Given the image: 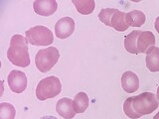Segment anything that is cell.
<instances>
[{"mask_svg": "<svg viewBox=\"0 0 159 119\" xmlns=\"http://www.w3.org/2000/svg\"><path fill=\"white\" fill-rule=\"evenodd\" d=\"M7 58L14 66L27 68L30 64L27 39L24 38L22 35H13L10 40Z\"/></svg>", "mask_w": 159, "mask_h": 119, "instance_id": "cell-1", "label": "cell"}, {"mask_svg": "<svg viewBox=\"0 0 159 119\" xmlns=\"http://www.w3.org/2000/svg\"><path fill=\"white\" fill-rule=\"evenodd\" d=\"M159 100L156 94L152 92H142L131 97V106L137 115L143 116L151 114L158 108Z\"/></svg>", "mask_w": 159, "mask_h": 119, "instance_id": "cell-2", "label": "cell"}, {"mask_svg": "<svg viewBox=\"0 0 159 119\" xmlns=\"http://www.w3.org/2000/svg\"><path fill=\"white\" fill-rule=\"evenodd\" d=\"M62 90V83L57 77H48L40 81L36 87V97L39 100H46L60 94Z\"/></svg>", "mask_w": 159, "mask_h": 119, "instance_id": "cell-3", "label": "cell"}, {"mask_svg": "<svg viewBox=\"0 0 159 119\" xmlns=\"http://www.w3.org/2000/svg\"><path fill=\"white\" fill-rule=\"evenodd\" d=\"M59 58L60 53L56 47H49L40 50L36 54V57H35L36 68L41 73L50 72L55 64H57Z\"/></svg>", "mask_w": 159, "mask_h": 119, "instance_id": "cell-4", "label": "cell"}, {"mask_svg": "<svg viewBox=\"0 0 159 119\" xmlns=\"http://www.w3.org/2000/svg\"><path fill=\"white\" fill-rule=\"evenodd\" d=\"M26 39L34 46H49L54 42V35L50 29L40 25L27 30Z\"/></svg>", "mask_w": 159, "mask_h": 119, "instance_id": "cell-5", "label": "cell"}, {"mask_svg": "<svg viewBox=\"0 0 159 119\" xmlns=\"http://www.w3.org/2000/svg\"><path fill=\"white\" fill-rule=\"evenodd\" d=\"M7 82L13 92L22 93L27 87V77L23 72L13 69L8 74Z\"/></svg>", "mask_w": 159, "mask_h": 119, "instance_id": "cell-6", "label": "cell"}, {"mask_svg": "<svg viewBox=\"0 0 159 119\" xmlns=\"http://www.w3.org/2000/svg\"><path fill=\"white\" fill-rule=\"evenodd\" d=\"M75 31V21L71 17L59 19L55 25V33L59 39H67Z\"/></svg>", "mask_w": 159, "mask_h": 119, "instance_id": "cell-7", "label": "cell"}, {"mask_svg": "<svg viewBox=\"0 0 159 119\" xmlns=\"http://www.w3.org/2000/svg\"><path fill=\"white\" fill-rule=\"evenodd\" d=\"M33 8L38 15L48 17L57 11L58 3L56 0H35Z\"/></svg>", "mask_w": 159, "mask_h": 119, "instance_id": "cell-8", "label": "cell"}, {"mask_svg": "<svg viewBox=\"0 0 159 119\" xmlns=\"http://www.w3.org/2000/svg\"><path fill=\"white\" fill-rule=\"evenodd\" d=\"M56 110L58 114L64 119H72L76 115L74 108V101L68 97L59 99L56 104Z\"/></svg>", "mask_w": 159, "mask_h": 119, "instance_id": "cell-9", "label": "cell"}, {"mask_svg": "<svg viewBox=\"0 0 159 119\" xmlns=\"http://www.w3.org/2000/svg\"><path fill=\"white\" fill-rule=\"evenodd\" d=\"M155 36L151 31H141L137 39V49L139 54H146L152 47H155Z\"/></svg>", "mask_w": 159, "mask_h": 119, "instance_id": "cell-10", "label": "cell"}, {"mask_svg": "<svg viewBox=\"0 0 159 119\" xmlns=\"http://www.w3.org/2000/svg\"><path fill=\"white\" fill-rule=\"evenodd\" d=\"M121 86L127 93H133L139 88V78L131 71L125 72L121 77Z\"/></svg>", "mask_w": 159, "mask_h": 119, "instance_id": "cell-11", "label": "cell"}, {"mask_svg": "<svg viewBox=\"0 0 159 119\" xmlns=\"http://www.w3.org/2000/svg\"><path fill=\"white\" fill-rule=\"evenodd\" d=\"M146 67L151 73L159 72V48L152 47L146 53Z\"/></svg>", "mask_w": 159, "mask_h": 119, "instance_id": "cell-12", "label": "cell"}, {"mask_svg": "<svg viewBox=\"0 0 159 119\" xmlns=\"http://www.w3.org/2000/svg\"><path fill=\"white\" fill-rule=\"evenodd\" d=\"M111 27L116 29L118 32H124L129 28L126 22V13L122 11H117L113 14V16L111 20Z\"/></svg>", "mask_w": 159, "mask_h": 119, "instance_id": "cell-13", "label": "cell"}, {"mask_svg": "<svg viewBox=\"0 0 159 119\" xmlns=\"http://www.w3.org/2000/svg\"><path fill=\"white\" fill-rule=\"evenodd\" d=\"M145 21V14L140 10H132L126 13V22L129 27H141Z\"/></svg>", "mask_w": 159, "mask_h": 119, "instance_id": "cell-14", "label": "cell"}, {"mask_svg": "<svg viewBox=\"0 0 159 119\" xmlns=\"http://www.w3.org/2000/svg\"><path fill=\"white\" fill-rule=\"evenodd\" d=\"M140 32L141 31H139V30H135V31H132L130 34H128L125 37V40H124V48H125L126 52L134 55L139 54L137 49V39Z\"/></svg>", "mask_w": 159, "mask_h": 119, "instance_id": "cell-15", "label": "cell"}, {"mask_svg": "<svg viewBox=\"0 0 159 119\" xmlns=\"http://www.w3.org/2000/svg\"><path fill=\"white\" fill-rule=\"evenodd\" d=\"M72 2L76 6L77 11L83 15H89L93 13L96 8L94 0H73Z\"/></svg>", "mask_w": 159, "mask_h": 119, "instance_id": "cell-16", "label": "cell"}, {"mask_svg": "<svg viewBox=\"0 0 159 119\" xmlns=\"http://www.w3.org/2000/svg\"><path fill=\"white\" fill-rule=\"evenodd\" d=\"M74 108L76 113H84L89 107V99L86 92H79L74 98Z\"/></svg>", "mask_w": 159, "mask_h": 119, "instance_id": "cell-17", "label": "cell"}, {"mask_svg": "<svg viewBox=\"0 0 159 119\" xmlns=\"http://www.w3.org/2000/svg\"><path fill=\"white\" fill-rule=\"evenodd\" d=\"M16 110L12 104L2 102L0 104V119H14Z\"/></svg>", "mask_w": 159, "mask_h": 119, "instance_id": "cell-18", "label": "cell"}, {"mask_svg": "<svg viewBox=\"0 0 159 119\" xmlns=\"http://www.w3.org/2000/svg\"><path fill=\"white\" fill-rule=\"evenodd\" d=\"M117 11L116 8H104L102 9L98 14V19L101 20V22L106 24L107 26L111 27V20L113 16V14Z\"/></svg>", "mask_w": 159, "mask_h": 119, "instance_id": "cell-19", "label": "cell"}, {"mask_svg": "<svg viewBox=\"0 0 159 119\" xmlns=\"http://www.w3.org/2000/svg\"><path fill=\"white\" fill-rule=\"evenodd\" d=\"M123 111L125 113V115L131 119H138L140 118V116L137 115V114L134 112L133 108L131 106V97H128L127 99L124 100L123 103Z\"/></svg>", "mask_w": 159, "mask_h": 119, "instance_id": "cell-20", "label": "cell"}, {"mask_svg": "<svg viewBox=\"0 0 159 119\" xmlns=\"http://www.w3.org/2000/svg\"><path fill=\"white\" fill-rule=\"evenodd\" d=\"M154 28H155V30L157 31V33L159 34V16L156 18L155 20V23H154Z\"/></svg>", "mask_w": 159, "mask_h": 119, "instance_id": "cell-21", "label": "cell"}, {"mask_svg": "<svg viewBox=\"0 0 159 119\" xmlns=\"http://www.w3.org/2000/svg\"><path fill=\"white\" fill-rule=\"evenodd\" d=\"M40 119H58V118H56L55 116H43Z\"/></svg>", "mask_w": 159, "mask_h": 119, "instance_id": "cell-22", "label": "cell"}, {"mask_svg": "<svg viewBox=\"0 0 159 119\" xmlns=\"http://www.w3.org/2000/svg\"><path fill=\"white\" fill-rule=\"evenodd\" d=\"M156 96H157L158 100H159V86H158V87H157V94H156Z\"/></svg>", "mask_w": 159, "mask_h": 119, "instance_id": "cell-23", "label": "cell"}, {"mask_svg": "<svg viewBox=\"0 0 159 119\" xmlns=\"http://www.w3.org/2000/svg\"><path fill=\"white\" fill-rule=\"evenodd\" d=\"M153 119H159V112H158V113L156 114V115H155V116H154V117H153Z\"/></svg>", "mask_w": 159, "mask_h": 119, "instance_id": "cell-24", "label": "cell"}]
</instances>
